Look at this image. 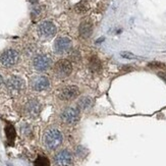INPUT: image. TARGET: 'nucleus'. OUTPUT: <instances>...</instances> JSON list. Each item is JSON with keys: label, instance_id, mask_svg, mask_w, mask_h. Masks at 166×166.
Wrapping results in <instances>:
<instances>
[{"label": "nucleus", "instance_id": "obj_1", "mask_svg": "<svg viewBox=\"0 0 166 166\" xmlns=\"http://www.w3.org/2000/svg\"><path fill=\"white\" fill-rule=\"evenodd\" d=\"M62 143H63V135L58 128H49L45 130L43 135V144L48 151H54L58 149Z\"/></svg>", "mask_w": 166, "mask_h": 166}, {"label": "nucleus", "instance_id": "obj_2", "mask_svg": "<svg viewBox=\"0 0 166 166\" xmlns=\"http://www.w3.org/2000/svg\"><path fill=\"white\" fill-rule=\"evenodd\" d=\"M71 72H72V65L67 59L58 60L53 65V73L59 80L66 79L67 77H70Z\"/></svg>", "mask_w": 166, "mask_h": 166}, {"label": "nucleus", "instance_id": "obj_3", "mask_svg": "<svg viewBox=\"0 0 166 166\" xmlns=\"http://www.w3.org/2000/svg\"><path fill=\"white\" fill-rule=\"evenodd\" d=\"M5 87L7 89L8 93L10 95H20L26 88V83L24 79L17 75H12V77L8 78L5 82Z\"/></svg>", "mask_w": 166, "mask_h": 166}, {"label": "nucleus", "instance_id": "obj_4", "mask_svg": "<svg viewBox=\"0 0 166 166\" xmlns=\"http://www.w3.org/2000/svg\"><path fill=\"white\" fill-rule=\"evenodd\" d=\"M20 61V53L15 49H6L0 55V64L4 67H12Z\"/></svg>", "mask_w": 166, "mask_h": 166}, {"label": "nucleus", "instance_id": "obj_5", "mask_svg": "<svg viewBox=\"0 0 166 166\" xmlns=\"http://www.w3.org/2000/svg\"><path fill=\"white\" fill-rule=\"evenodd\" d=\"M72 43L67 37H58L53 44V51L57 55H65L70 52Z\"/></svg>", "mask_w": 166, "mask_h": 166}, {"label": "nucleus", "instance_id": "obj_6", "mask_svg": "<svg viewBox=\"0 0 166 166\" xmlns=\"http://www.w3.org/2000/svg\"><path fill=\"white\" fill-rule=\"evenodd\" d=\"M33 67L36 71L44 72L47 71L52 65V59L47 54H38L33 58Z\"/></svg>", "mask_w": 166, "mask_h": 166}, {"label": "nucleus", "instance_id": "obj_7", "mask_svg": "<svg viewBox=\"0 0 166 166\" xmlns=\"http://www.w3.org/2000/svg\"><path fill=\"white\" fill-rule=\"evenodd\" d=\"M60 119L67 125H75L80 120V110L77 107H66L61 112Z\"/></svg>", "mask_w": 166, "mask_h": 166}, {"label": "nucleus", "instance_id": "obj_8", "mask_svg": "<svg viewBox=\"0 0 166 166\" xmlns=\"http://www.w3.org/2000/svg\"><path fill=\"white\" fill-rule=\"evenodd\" d=\"M38 35L40 36V38L44 39V40H49V39L53 38L55 35H56V26L53 24L50 20H45V22H42L40 25L38 26Z\"/></svg>", "mask_w": 166, "mask_h": 166}, {"label": "nucleus", "instance_id": "obj_9", "mask_svg": "<svg viewBox=\"0 0 166 166\" xmlns=\"http://www.w3.org/2000/svg\"><path fill=\"white\" fill-rule=\"evenodd\" d=\"M30 87L33 91L36 92L46 91L50 87V80L45 75H36L30 80Z\"/></svg>", "mask_w": 166, "mask_h": 166}, {"label": "nucleus", "instance_id": "obj_10", "mask_svg": "<svg viewBox=\"0 0 166 166\" xmlns=\"http://www.w3.org/2000/svg\"><path fill=\"white\" fill-rule=\"evenodd\" d=\"M55 166H73V157L68 150L64 149L59 151L54 156Z\"/></svg>", "mask_w": 166, "mask_h": 166}, {"label": "nucleus", "instance_id": "obj_11", "mask_svg": "<svg viewBox=\"0 0 166 166\" xmlns=\"http://www.w3.org/2000/svg\"><path fill=\"white\" fill-rule=\"evenodd\" d=\"M80 94V89L75 85H71V86H66L59 91L58 97L60 100L63 101H70L75 99Z\"/></svg>", "mask_w": 166, "mask_h": 166}, {"label": "nucleus", "instance_id": "obj_12", "mask_svg": "<svg viewBox=\"0 0 166 166\" xmlns=\"http://www.w3.org/2000/svg\"><path fill=\"white\" fill-rule=\"evenodd\" d=\"M41 109H42L41 103L36 99H31L25 105V113L27 116L31 117V118H36L40 114Z\"/></svg>", "mask_w": 166, "mask_h": 166}, {"label": "nucleus", "instance_id": "obj_13", "mask_svg": "<svg viewBox=\"0 0 166 166\" xmlns=\"http://www.w3.org/2000/svg\"><path fill=\"white\" fill-rule=\"evenodd\" d=\"M79 32L80 37H83L84 39H89L93 34V24L89 20H83L80 25Z\"/></svg>", "mask_w": 166, "mask_h": 166}, {"label": "nucleus", "instance_id": "obj_14", "mask_svg": "<svg viewBox=\"0 0 166 166\" xmlns=\"http://www.w3.org/2000/svg\"><path fill=\"white\" fill-rule=\"evenodd\" d=\"M94 104V100L89 96H84L80 97V98L78 100L77 102V108L80 110V111H86V110H89L93 107Z\"/></svg>", "mask_w": 166, "mask_h": 166}, {"label": "nucleus", "instance_id": "obj_15", "mask_svg": "<svg viewBox=\"0 0 166 166\" xmlns=\"http://www.w3.org/2000/svg\"><path fill=\"white\" fill-rule=\"evenodd\" d=\"M5 135H6V138H7L8 143L10 145H12V143L14 142L15 136H17L14 128H13L12 125H10V124L6 125V128H5Z\"/></svg>", "mask_w": 166, "mask_h": 166}, {"label": "nucleus", "instance_id": "obj_16", "mask_svg": "<svg viewBox=\"0 0 166 166\" xmlns=\"http://www.w3.org/2000/svg\"><path fill=\"white\" fill-rule=\"evenodd\" d=\"M90 67L93 71H97L101 70V61L96 56H93L90 59Z\"/></svg>", "mask_w": 166, "mask_h": 166}, {"label": "nucleus", "instance_id": "obj_17", "mask_svg": "<svg viewBox=\"0 0 166 166\" xmlns=\"http://www.w3.org/2000/svg\"><path fill=\"white\" fill-rule=\"evenodd\" d=\"M34 164L35 166H50V161L45 156H38Z\"/></svg>", "mask_w": 166, "mask_h": 166}, {"label": "nucleus", "instance_id": "obj_18", "mask_svg": "<svg viewBox=\"0 0 166 166\" xmlns=\"http://www.w3.org/2000/svg\"><path fill=\"white\" fill-rule=\"evenodd\" d=\"M87 154H88V151L85 147L78 146L77 148H75V156L79 159H84L87 156Z\"/></svg>", "mask_w": 166, "mask_h": 166}, {"label": "nucleus", "instance_id": "obj_19", "mask_svg": "<svg viewBox=\"0 0 166 166\" xmlns=\"http://www.w3.org/2000/svg\"><path fill=\"white\" fill-rule=\"evenodd\" d=\"M75 9L78 13H86L88 9H89V5H88V3H86V2H80V3L75 5Z\"/></svg>", "mask_w": 166, "mask_h": 166}, {"label": "nucleus", "instance_id": "obj_20", "mask_svg": "<svg viewBox=\"0 0 166 166\" xmlns=\"http://www.w3.org/2000/svg\"><path fill=\"white\" fill-rule=\"evenodd\" d=\"M120 56L123 57V58H126V59H140L141 57H138L137 55H135L133 53L131 52H128V51H123L120 53Z\"/></svg>", "mask_w": 166, "mask_h": 166}, {"label": "nucleus", "instance_id": "obj_21", "mask_svg": "<svg viewBox=\"0 0 166 166\" xmlns=\"http://www.w3.org/2000/svg\"><path fill=\"white\" fill-rule=\"evenodd\" d=\"M148 66H149V67H152V68H164L165 67V64L161 63V62L154 61V62H151V63H149Z\"/></svg>", "mask_w": 166, "mask_h": 166}, {"label": "nucleus", "instance_id": "obj_22", "mask_svg": "<svg viewBox=\"0 0 166 166\" xmlns=\"http://www.w3.org/2000/svg\"><path fill=\"white\" fill-rule=\"evenodd\" d=\"M22 133H25L26 136H28L30 133H31V128H30V126L28 125V124H25V125H22Z\"/></svg>", "mask_w": 166, "mask_h": 166}, {"label": "nucleus", "instance_id": "obj_23", "mask_svg": "<svg viewBox=\"0 0 166 166\" xmlns=\"http://www.w3.org/2000/svg\"><path fill=\"white\" fill-rule=\"evenodd\" d=\"M158 75H159V77H161V78H162V79L166 82V75H165V73L160 72V73H158Z\"/></svg>", "mask_w": 166, "mask_h": 166}, {"label": "nucleus", "instance_id": "obj_24", "mask_svg": "<svg viewBox=\"0 0 166 166\" xmlns=\"http://www.w3.org/2000/svg\"><path fill=\"white\" fill-rule=\"evenodd\" d=\"M30 2H31L32 4H36L37 2H38V0H29Z\"/></svg>", "mask_w": 166, "mask_h": 166}, {"label": "nucleus", "instance_id": "obj_25", "mask_svg": "<svg viewBox=\"0 0 166 166\" xmlns=\"http://www.w3.org/2000/svg\"><path fill=\"white\" fill-rule=\"evenodd\" d=\"M2 84H3V78H2L1 75H0V87L2 86Z\"/></svg>", "mask_w": 166, "mask_h": 166}]
</instances>
